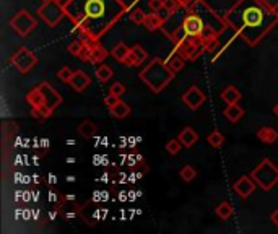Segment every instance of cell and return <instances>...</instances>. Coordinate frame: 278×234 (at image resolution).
I'll use <instances>...</instances> for the list:
<instances>
[{
  "label": "cell",
  "mask_w": 278,
  "mask_h": 234,
  "mask_svg": "<svg viewBox=\"0 0 278 234\" xmlns=\"http://www.w3.org/2000/svg\"><path fill=\"white\" fill-rule=\"evenodd\" d=\"M128 166H137V164H142L144 162V158H142L140 154H128Z\"/></svg>",
  "instance_id": "37"
},
{
  "label": "cell",
  "mask_w": 278,
  "mask_h": 234,
  "mask_svg": "<svg viewBox=\"0 0 278 234\" xmlns=\"http://www.w3.org/2000/svg\"><path fill=\"white\" fill-rule=\"evenodd\" d=\"M74 72L70 67H67V65H64V67L57 72V78H59L60 82L64 83H70V80H72V76H74Z\"/></svg>",
  "instance_id": "30"
},
{
  "label": "cell",
  "mask_w": 278,
  "mask_h": 234,
  "mask_svg": "<svg viewBox=\"0 0 278 234\" xmlns=\"http://www.w3.org/2000/svg\"><path fill=\"white\" fill-rule=\"evenodd\" d=\"M257 187V182L252 179V176H242L239 178L234 184H232V190H234L241 198H248L254 194Z\"/></svg>",
  "instance_id": "11"
},
{
  "label": "cell",
  "mask_w": 278,
  "mask_h": 234,
  "mask_svg": "<svg viewBox=\"0 0 278 234\" xmlns=\"http://www.w3.org/2000/svg\"><path fill=\"white\" fill-rule=\"evenodd\" d=\"M164 64H166V67L170 68L174 75H176L178 72H180V70L184 68L186 58H184V57H180V56H172V57L168 58V60H164Z\"/></svg>",
  "instance_id": "23"
},
{
  "label": "cell",
  "mask_w": 278,
  "mask_h": 234,
  "mask_svg": "<svg viewBox=\"0 0 278 234\" xmlns=\"http://www.w3.org/2000/svg\"><path fill=\"white\" fill-rule=\"evenodd\" d=\"M182 102L189 109L196 110V109H198L205 102V93L200 88H197V86H190L182 94Z\"/></svg>",
  "instance_id": "12"
},
{
  "label": "cell",
  "mask_w": 278,
  "mask_h": 234,
  "mask_svg": "<svg viewBox=\"0 0 278 234\" xmlns=\"http://www.w3.org/2000/svg\"><path fill=\"white\" fill-rule=\"evenodd\" d=\"M38 60H40L38 56L33 50H30L26 48H20L14 56L10 57V64L14 65L18 72H22V74H28V72H31V68L38 64Z\"/></svg>",
  "instance_id": "7"
},
{
  "label": "cell",
  "mask_w": 278,
  "mask_h": 234,
  "mask_svg": "<svg viewBox=\"0 0 278 234\" xmlns=\"http://www.w3.org/2000/svg\"><path fill=\"white\" fill-rule=\"evenodd\" d=\"M223 116H224L230 122L236 124V122H239V120L242 119V116H244V109H242L241 106H239L238 102H234V104H228V108H226V109L223 110Z\"/></svg>",
  "instance_id": "17"
},
{
  "label": "cell",
  "mask_w": 278,
  "mask_h": 234,
  "mask_svg": "<svg viewBox=\"0 0 278 234\" xmlns=\"http://www.w3.org/2000/svg\"><path fill=\"white\" fill-rule=\"evenodd\" d=\"M90 83H92V78H90L83 70H75L72 80H70V84H72V88L75 91H78V93L85 91L90 86Z\"/></svg>",
  "instance_id": "14"
},
{
  "label": "cell",
  "mask_w": 278,
  "mask_h": 234,
  "mask_svg": "<svg viewBox=\"0 0 278 234\" xmlns=\"http://www.w3.org/2000/svg\"><path fill=\"white\" fill-rule=\"evenodd\" d=\"M109 93H112V94H118V96H122L126 93V86H124V83H120V82H116L111 84V88H109Z\"/></svg>",
  "instance_id": "33"
},
{
  "label": "cell",
  "mask_w": 278,
  "mask_h": 234,
  "mask_svg": "<svg viewBox=\"0 0 278 234\" xmlns=\"http://www.w3.org/2000/svg\"><path fill=\"white\" fill-rule=\"evenodd\" d=\"M166 22V20L160 15V13L153 12V13H148V15L145 16V22H144V26L148 30V31H154L163 26V23Z\"/></svg>",
  "instance_id": "19"
},
{
  "label": "cell",
  "mask_w": 278,
  "mask_h": 234,
  "mask_svg": "<svg viewBox=\"0 0 278 234\" xmlns=\"http://www.w3.org/2000/svg\"><path fill=\"white\" fill-rule=\"evenodd\" d=\"M256 136L262 143H265V145H274V143L278 140V132H276V128H274V127L264 126L256 132Z\"/></svg>",
  "instance_id": "16"
},
{
  "label": "cell",
  "mask_w": 278,
  "mask_h": 234,
  "mask_svg": "<svg viewBox=\"0 0 278 234\" xmlns=\"http://www.w3.org/2000/svg\"><path fill=\"white\" fill-rule=\"evenodd\" d=\"M206 142H208V145L213 148H222L224 145V135L222 132H218V130H213V132L206 136Z\"/></svg>",
  "instance_id": "27"
},
{
  "label": "cell",
  "mask_w": 278,
  "mask_h": 234,
  "mask_svg": "<svg viewBox=\"0 0 278 234\" xmlns=\"http://www.w3.org/2000/svg\"><path fill=\"white\" fill-rule=\"evenodd\" d=\"M64 12H66V6H64L59 0H46V2H42V5L38 8V13H40L41 18L49 26H56L62 20Z\"/></svg>",
  "instance_id": "6"
},
{
  "label": "cell",
  "mask_w": 278,
  "mask_h": 234,
  "mask_svg": "<svg viewBox=\"0 0 278 234\" xmlns=\"http://www.w3.org/2000/svg\"><path fill=\"white\" fill-rule=\"evenodd\" d=\"M179 178L182 179L184 182H190V180H194L197 178V169L194 166H190V164H186L179 171Z\"/></svg>",
  "instance_id": "28"
},
{
  "label": "cell",
  "mask_w": 278,
  "mask_h": 234,
  "mask_svg": "<svg viewBox=\"0 0 278 234\" xmlns=\"http://www.w3.org/2000/svg\"><path fill=\"white\" fill-rule=\"evenodd\" d=\"M76 132H78L83 138L92 140L93 136H96V134H98V127H96V124H93L92 120L85 119L78 127H76Z\"/></svg>",
  "instance_id": "18"
},
{
  "label": "cell",
  "mask_w": 278,
  "mask_h": 234,
  "mask_svg": "<svg viewBox=\"0 0 278 234\" xmlns=\"http://www.w3.org/2000/svg\"><path fill=\"white\" fill-rule=\"evenodd\" d=\"M104 12H106L104 0H86V4L83 5V15L76 18L75 22L85 31H88L90 23H96L98 20H101L104 16Z\"/></svg>",
  "instance_id": "4"
},
{
  "label": "cell",
  "mask_w": 278,
  "mask_h": 234,
  "mask_svg": "<svg viewBox=\"0 0 278 234\" xmlns=\"http://www.w3.org/2000/svg\"><path fill=\"white\" fill-rule=\"evenodd\" d=\"M120 101V96H118V94H112V93H109L106 98H104V106H108L109 109L111 108H114L116 104H118Z\"/></svg>",
  "instance_id": "34"
},
{
  "label": "cell",
  "mask_w": 278,
  "mask_h": 234,
  "mask_svg": "<svg viewBox=\"0 0 278 234\" xmlns=\"http://www.w3.org/2000/svg\"><path fill=\"white\" fill-rule=\"evenodd\" d=\"M180 148H182V143L179 142V138H172L164 145V150L170 154H178L180 152Z\"/></svg>",
  "instance_id": "31"
},
{
  "label": "cell",
  "mask_w": 278,
  "mask_h": 234,
  "mask_svg": "<svg viewBox=\"0 0 278 234\" xmlns=\"http://www.w3.org/2000/svg\"><path fill=\"white\" fill-rule=\"evenodd\" d=\"M232 206L230 202H222L216 208H215V213H216V216L220 220H230L232 216Z\"/></svg>",
  "instance_id": "26"
},
{
  "label": "cell",
  "mask_w": 278,
  "mask_h": 234,
  "mask_svg": "<svg viewBox=\"0 0 278 234\" xmlns=\"http://www.w3.org/2000/svg\"><path fill=\"white\" fill-rule=\"evenodd\" d=\"M180 6L179 4V0H164V10L166 12H170V15L171 13H174L178 8Z\"/></svg>",
  "instance_id": "35"
},
{
  "label": "cell",
  "mask_w": 278,
  "mask_h": 234,
  "mask_svg": "<svg viewBox=\"0 0 278 234\" xmlns=\"http://www.w3.org/2000/svg\"><path fill=\"white\" fill-rule=\"evenodd\" d=\"M180 28L184 30L187 38H200L205 30V23L198 15H196V13H189V15L182 20Z\"/></svg>",
  "instance_id": "9"
},
{
  "label": "cell",
  "mask_w": 278,
  "mask_h": 234,
  "mask_svg": "<svg viewBox=\"0 0 278 234\" xmlns=\"http://www.w3.org/2000/svg\"><path fill=\"white\" fill-rule=\"evenodd\" d=\"M140 78L154 91V93H160V91L174 78V74L166 67L164 60H161V58H153V60L140 72Z\"/></svg>",
  "instance_id": "2"
},
{
  "label": "cell",
  "mask_w": 278,
  "mask_h": 234,
  "mask_svg": "<svg viewBox=\"0 0 278 234\" xmlns=\"http://www.w3.org/2000/svg\"><path fill=\"white\" fill-rule=\"evenodd\" d=\"M258 2H260L262 5H265L272 12H276L278 10V0H258Z\"/></svg>",
  "instance_id": "38"
},
{
  "label": "cell",
  "mask_w": 278,
  "mask_h": 234,
  "mask_svg": "<svg viewBox=\"0 0 278 234\" xmlns=\"http://www.w3.org/2000/svg\"><path fill=\"white\" fill-rule=\"evenodd\" d=\"M274 114H275V116L278 117V102H276L275 106H274Z\"/></svg>",
  "instance_id": "41"
},
{
  "label": "cell",
  "mask_w": 278,
  "mask_h": 234,
  "mask_svg": "<svg viewBox=\"0 0 278 234\" xmlns=\"http://www.w3.org/2000/svg\"><path fill=\"white\" fill-rule=\"evenodd\" d=\"M241 91H239L236 86H232V84H230V86H226L223 91H222V100L226 102V104H234V102H239L241 101Z\"/></svg>",
  "instance_id": "20"
},
{
  "label": "cell",
  "mask_w": 278,
  "mask_h": 234,
  "mask_svg": "<svg viewBox=\"0 0 278 234\" xmlns=\"http://www.w3.org/2000/svg\"><path fill=\"white\" fill-rule=\"evenodd\" d=\"M178 52L186 60H196V58L204 52V41L202 38H187L182 42L178 44Z\"/></svg>",
  "instance_id": "8"
},
{
  "label": "cell",
  "mask_w": 278,
  "mask_h": 234,
  "mask_svg": "<svg viewBox=\"0 0 278 234\" xmlns=\"http://www.w3.org/2000/svg\"><path fill=\"white\" fill-rule=\"evenodd\" d=\"M112 75H114L112 68L109 67V65H106V64H100L98 67H96V78H98L101 83L109 82L112 78Z\"/></svg>",
  "instance_id": "25"
},
{
  "label": "cell",
  "mask_w": 278,
  "mask_h": 234,
  "mask_svg": "<svg viewBox=\"0 0 278 234\" xmlns=\"http://www.w3.org/2000/svg\"><path fill=\"white\" fill-rule=\"evenodd\" d=\"M270 221H272V223H274L275 226H278V208H276V210H274V213L270 214Z\"/></svg>",
  "instance_id": "39"
},
{
  "label": "cell",
  "mask_w": 278,
  "mask_h": 234,
  "mask_svg": "<svg viewBox=\"0 0 278 234\" xmlns=\"http://www.w3.org/2000/svg\"><path fill=\"white\" fill-rule=\"evenodd\" d=\"M108 56H109V52L104 48H101L98 42H94L93 48H92V56H90V62H92V64H101Z\"/></svg>",
  "instance_id": "22"
},
{
  "label": "cell",
  "mask_w": 278,
  "mask_h": 234,
  "mask_svg": "<svg viewBox=\"0 0 278 234\" xmlns=\"http://www.w3.org/2000/svg\"><path fill=\"white\" fill-rule=\"evenodd\" d=\"M196 2H198V0H179V4L182 5V6H187V8H189V6L194 5Z\"/></svg>",
  "instance_id": "40"
},
{
  "label": "cell",
  "mask_w": 278,
  "mask_h": 234,
  "mask_svg": "<svg viewBox=\"0 0 278 234\" xmlns=\"http://www.w3.org/2000/svg\"><path fill=\"white\" fill-rule=\"evenodd\" d=\"M179 142L182 143L184 148H192L198 142V134L192 127H184L178 135Z\"/></svg>",
  "instance_id": "15"
},
{
  "label": "cell",
  "mask_w": 278,
  "mask_h": 234,
  "mask_svg": "<svg viewBox=\"0 0 278 234\" xmlns=\"http://www.w3.org/2000/svg\"><path fill=\"white\" fill-rule=\"evenodd\" d=\"M275 15H278L276 12L268 10L258 0H254V4L242 8L241 12L242 23H241V28H238V32L246 39V42L256 44L270 30V26L278 22V20H270V22H267V18H272Z\"/></svg>",
  "instance_id": "1"
},
{
  "label": "cell",
  "mask_w": 278,
  "mask_h": 234,
  "mask_svg": "<svg viewBox=\"0 0 278 234\" xmlns=\"http://www.w3.org/2000/svg\"><path fill=\"white\" fill-rule=\"evenodd\" d=\"M128 52H130V49H128L124 42H119L118 46H114V49L111 50V56H112L114 60L124 64L126 58H127V56H128Z\"/></svg>",
  "instance_id": "24"
},
{
  "label": "cell",
  "mask_w": 278,
  "mask_h": 234,
  "mask_svg": "<svg viewBox=\"0 0 278 234\" xmlns=\"http://www.w3.org/2000/svg\"><path fill=\"white\" fill-rule=\"evenodd\" d=\"M148 5H150L152 12H160L164 8V0H150Z\"/></svg>",
  "instance_id": "36"
},
{
  "label": "cell",
  "mask_w": 278,
  "mask_h": 234,
  "mask_svg": "<svg viewBox=\"0 0 278 234\" xmlns=\"http://www.w3.org/2000/svg\"><path fill=\"white\" fill-rule=\"evenodd\" d=\"M146 57H148L146 50L142 48L140 44H135L130 49V52H128L124 64L127 65V67H138V65L144 64V60H146Z\"/></svg>",
  "instance_id": "13"
},
{
  "label": "cell",
  "mask_w": 278,
  "mask_h": 234,
  "mask_svg": "<svg viewBox=\"0 0 278 234\" xmlns=\"http://www.w3.org/2000/svg\"><path fill=\"white\" fill-rule=\"evenodd\" d=\"M250 176L257 182V186L267 192L278 184V166H275L268 158H265L260 161V164L254 168Z\"/></svg>",
  "instance_id": "3"
},
{
  "label": "cell",
  "mask_w": 278,
  "mask_h": 234,
  "mask_svg": "<svg viewBox=\"0 0 278 234\" xmlns=\"http://www.w3.org/2000/svg\"><path fill=\"white\" fill-rule=\"evenodd\" d=\"M109 112L114 119H126L127 116H130V106L124 101H119L114 108L109 109Z\"/></svg>",
  "instance_id": "21"
},
{
  "label": "cell",
  "mask_w": 278,
  "mask_h": 234,
  "mask_svg": "<svg viewBox=\"0 0 278 234\" xmlns=\"http://www.w3.org/2000/svg\"><path fill=\"white\" fill-rule=\"evenodd\" d=\"M8 24L12 26V30L18 32L22 38H26L28 34H31V31L36 28L38 22L28 10H18L15 15L10 18Z\"/></svg>",
  "instance_id": "5"
},
{
  "label": "cell",
  "mask_w": 278,
  "mask_h": 234,
  "mask_svg": "<svg viewBox=\"0 0 278 234\" xmlns=\"http://www.w3.org/2000/svg\"><path fill=\"white\" fill-rule=\"evenodd\" d=\"M40 86H41L42 94H44V108H46L49 112L52 114L54 110H56V108L62 102V98H60V94L57 93V91L52 86H50L48 82L41 83Z\"/></svg>",
  "instance_id": "10"
},
{
  "label": "cell",
  "mask_w": 278,
  "mask_h": 234,
  "mask_svg": "<svg viewBox=\"0 0 278 234\" xmlns=\"http://www.w3.org/2000/svg\"><path fill=\"white\" fill-rule=\"evenodd\" d=\"M145 16L146 15L144 13V10H140V8H135V10L130 12V22L135 23V24H144Z\"/></svg>",
  "instance_id": "32"
},
{
  "label": "cell",
  "mask_w": 278,
  "mask_h": 234,
  "mask_svg": "<svg viewBox=\"0 0 278 234\" xmlns=\"http://www.w3.org/2000/svg\"><path fill=\"white\" fill-rule=\"evenodd\" d=\"M83 48H85V41H82V39H75V41H72L68 44V54H72L75 57H78L80 56V52L83 50Z\"/></svg>",
  "instance_id": "29"
}]
</instances>
